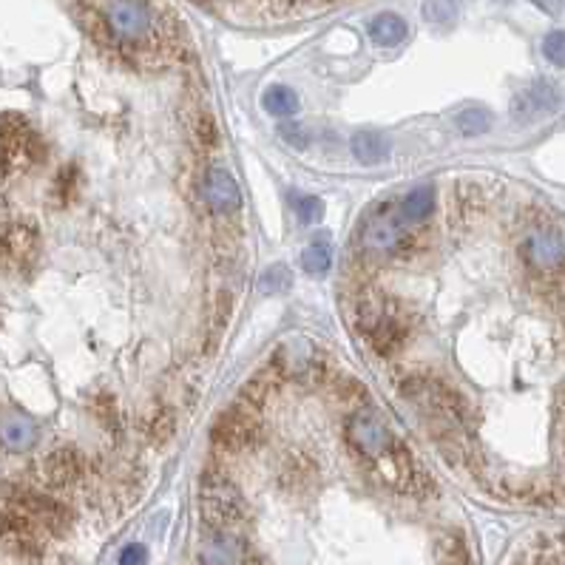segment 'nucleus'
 Instances as JSON below:
<instances>
[{"mask_svg":"<svg viewBox=\"0 0 565 565\" xmlns=\"http://www.w3.org/2000/svg\"><path fill=\"white\" fill-rule=\"evenodd\" d=\"M296 213H298V219L301 222H318L324 216V202L318 199V196H301L298 199V205H296Z\"/></svg>","mask_w":565,"mask_h":565,"instance_id":"19","label":"nucleus"},{"mask_svg":"<svg viewBox=\"0 0 565 565\" xmlns=\"http://www.w3.org/2000/svg\"><path fill=\"white\" fill-rule=\"evenodd\" d=\"M123 565H134V562H145V548L142 545H128L125 552L120 554Z\"/></svg>","mask_w":565,"mask_h":565,"instance_id":"23","label":"nucleus"},{"mask_svg":"<svg viewBox=\"0 0 565 565\" xmlns=\"http://www.w3.org/2000/svg\"><path fill=\"white\" fill-rule=\"evenodd\" d=\"M282 131V139L290 145V148H307V142H310V137H307V131H304L301 125H296V123H287V125H282L279 128Z\"/></svg>","mask_w":565,"mask_h":565,"instance_id":"21","label":"nucleus"},{"mask_svg":"<svg viewBox=\"0 0 565 565\" xmlns=\"http://www.w3.org/2000/svg\"><path fill=\"white\" fill-rule=\"evenodd\" d=\"M557 103H560L557 89L552 83L540 80V83H534L531 89H526L523 94H517L512 108H514V117L534 120V117H543V114H548V111H554Z\"/></svg>","mask_w":565,"mask_h":565,"instance_id":"7","label":"nucleus"},{"mask_svg":"<svg viewBox=\"0 0 565 565\" xmlns=\"http://www.w3.org/2000/svg\"><path fill=\"white\" fill-rule=\"evenodd\" d=\"M253 434H256V426L248 412H227L213 426V441L222 449H230V452L248 446L253 441Z\"/></svg>","mask_w":565,"mask_h":565,"instance_id":"6","label":"nucleus"},{"mask_svg":"<svg viewBox=\"0 0 565 565\" xmlns=\"http://www.w3.org/2000/svg\"><path fill=\"white\" fill-rule=\"evenodd\" d=\"M37 441V426L32 418L9 412L0 418V443H4L9 452H26L28 446Z\"/></svg>","mask_w":565,"mask_h":565,"instance_id":"8","label":"nucleus"},{"mask_svg":"<svg viewBox=\"0 0 565 565\" xmlns=\"http://www.w3.org/2000/svg\"><path fill=\"white\" fill-rule=\"evenodd\" d=\"M426 18L432 23H449L455 18V6H452V0H426Z\"/></svg>","mask_w":565,"mask_h":565,"instance_id":"20","label":"nucleus"},{"mask_svg":"<svg viewBox=\"0 0 565 565\" xmlns=\"http://www.w3.org/2000/svg\"><path fill=\"white\" fill-rule=\"evenodd\" d=\"M202 194L205 202L216 213H230L242 208V191L239 182L234 179V173L225 168H208L205 179H202Z\"/></svg>","mask_w":565,"mask_h":565,"instance_id":"5","label":"nucleus"},{"mask_svg":"<svg viewBox=\"0 0 565 565\" xmlns=\"http://www.w3.org/2000/svg\"><path fill=\"white\" fill-rule=\"evenodd\" d=\"M346 441L353 443L358 455L372 458V460H389L395 452V438L386 429V424L370 410H358L346 418Z\"/></svg>","mask_w":565,"mask_h":565,"instance_id":"2","label":"nucleus"},{"mask_svg":"<svg viewBox=\"0 0 565 565\" xmlns=\"http://www.w3.org/2000/svg\"><path fill=\"white\" fill-rule=\"evenodd\" d=\"M353 154L364 165H381L389 159V142L375 131H361L353 137Z\"/></svg>","mask_w":565,"mask_h":565,"instance_id":"13","label":"nucleus"},{"mask_svg":"<svg viewBox=\"0 0 565 565\" xmlns=\"http://www.w3.org/2000/svg\"><path fill=\"white\" fill-rule=\"evenodd\" d=\"M415 236L403 227L393 213L375 211L361 227V248L375 256H395L412 248Z\"/></svg>","mask_w":565,"mask_h":565,"instance_id":"3","label":"nucleus"},{"mask_svg":"<svg viewBox=\"0 0 565 565\" xmlns=\"http://www.w3.org/2000/svg\"><path fill=\"white\" fill-rule=\"evenodd\" d=\"M401 216L410 222H424L426 216L434 211V187L432 185H418L412 191L403 194L401 199Z\"/></svg>","mask_w":565,"mask_h":565,"instance_id":"12","label":"nucleus"},{"mask_svg":"<svg viewBox=\"0 0 565 565\" xmlns=\"http://www.w3.org/2000/svg\"><path fill=\"white\" fill-rule=\"evenodd\" d=\"M199 495H202V514H205L213 529H234L242 520L244 503L239 489L219 469H208L202 474Z\"/></svg>","mask_w":565,"mask_h":565,"instance_id":"1","label":"nucleus"},{"mask_svg":"<svg viewBox=\"0 0 565 565\" xmlns=\"http://www.w3.org/2000/svg\"><path fill=\"white\" fill-rule=\"evenodd\" d=\"M20 509L35 520V523H40V526H66V520H68V514H66V509L60 503H54V500H49V497H43V495H23L20 497Z\"/></svg>","mask_w":565,"mask_h":565,"instance_id":"10","label":"nucleus"},{"mask_svg":"<svg viewBox=\"0 0 565 565\" xmlns=\"http://www.w3.org/2000/svg\"><path fill=\"white\" fill-rule=\"evenodd\" d=\"M262 103H265V111L273 114V117H293L298 111V97L290 89H284V85H273V89H267Z\"/></svg>","mask_w":565,"mask_h":565,"instance_id":"14","label":"nucleus"},{"mask_svg":"<svg viewBox=\"0 0 565 565\" xmlns=\"http://www.w3.org/2000/svg\"><path fill=\"white\" fill-rule=\"evenodd\" d=\"M543 54L548 63H554L560 68H565V32L557 28V32H548L543 40Z\"/></svg>","mask_w":565,"mask_h":565,"instance_id":"18","label":"nucleus"},{"mask_svg":"<svg viewBox=\"0 0 565 565\" xmlns=\"http://www.w3.org/2000/svg\"><path fill=\"white\" fill-rule=\"evenodd\" d=\"M489 114L483 108H466V111H460L458 114V128H460V134L463 137H477V134H483L489 131Z\"/></svg>","mask_w":565,"mask_h":565,"instance_id":"16","label":"nucleus"},{"mask_svg":"<svg viewBox=\"0 0 565 565\" xmlns=\"http://www.w3.org/2000/svg\"><path fill=\"white\" fill-rule=\"evenodd\" d=\"M287 284H290V270L282 267V265L265 270V276L259 279V290H262L265 296H276V293H282V290H287Z\"/></svg>","mask_w":565,"mask_h":565,"instance_id":"17","label":"nucleus"},{"mask_svg":"<svg viewBox=\"0 0 565 565\" xmlns=\"http://www.w3.org/2000/svg\"><path fill=\"white\" fill-rule=\"evenodd\" d=\"M43 472H46L49 483L68 486L71 481H77L80 474V455L75 449H57V452H52L46 463H43Z\"/></svg>","mask_w":565,"mask_h":565,"instance_id":"9","label":"nucleus"},{"mask_svg":"<svg viewBox=\"0 0 565 565\" xmlns=\"http://www.w3.org/2000/svg\"><path fill=\"white\" fill-rule=\"evenodd\" d=\"M106 28L120 40H139L151 32L154 14L142 0H106L103 6Z\"/></svg>","mask_w":565,"mask_h":565,"instance_id":"4","label":"nucleus"},{"mask_svg":"<svg viewBox=\"0 0 565 565\" xmlns=\"http://www.w3.org/2000/svg\"><path fill=\"white\" fill-rule=\"evenodd\" d=\"M330 262H332V253H330L327 244H322V242L310 244V248L301 253V270L310 273V276H318V273L330 270Z\"/></svg>","mask_w":565,"mask_h":565,"instance_id":"15","label":"nucleus"},{"mask_svg":"<svg viewBox=\"0 0 565 565\" xmlns=\"http://www.w3.org/2000/svg\"><path fill=\"white\" fill-rule=\"evenodd\" d=\"M370 37L378 43V46H398V43L407 37V23H403L401 14L384 12L378 18H372L367 26Z\"/></svg>","mask_w":565,"mask_h":565,"instance_id":"11","label":"nucleus"},{"mask_svg":"<svg viewBox=\"0 0 565 565\" xmlns=\"http://www.w3.org/2000/svg\"><path fill=\"white\" fill-rule=\"evenodd\" d=\"M196 137L205 142V145H216V139H219V134H216V125L211 117H202L199 125H196Z\"/></svg>","mask_w":565,"mask_h":565,"instance_id":"22","label":"nucleus"}]
</instances>
